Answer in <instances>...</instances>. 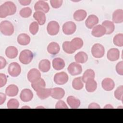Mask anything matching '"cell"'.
I'll use <instances>...</instances> for the list:
<instances>
[{
    "label": "cell",
    "instance_id": "6da1fadb",
    "mask_svg": "<svg viewBox=\"0 0 123 123\" xmlns=\"http://www.w3.org/2000/svg\"><path fill=\"white\" fill-rule=\"evenodd\" d=\"M16 12V6L12 1H6L0 6V17L5 18L7 16L12 15Z\"/></svg>",
    "mask_w": 123,
    "mask_h": 123
},
{
    "label": "cell",
    "instance_id": "7a4b0ae2",
    "mask_svg": "<svg viewBox=\"0 0 123 123\" xmlns=\"http://www.w3.org/2000/svg\"><path fill=\"white\" fill-rule=\"evenodd\" d=\"M0 31L4 36H11L14 32V26L9 21H3L0 24Z\"/></svg>",
    "mask_w": 123,
    "mask_h": 123
},
{
    "label": "cell",
    "instance_id": "3957f363",
    "mask_svg": "<svg viewBox=\"0 0 123 123\" xmlns=\"http://www.w3.org/2000/svg\"><path fill=\"white\" fill-rule=\"evenodd\" d=\"M33 58V52L29 49H25L22 51L19 55V60L24 64H28L31 62Z\"/></svg>",
    "mask_w": 123,
    "mask_h": 123
},
{
    "label": "cell",
    "instance_id": "277c9868",
    "mask_svg": "<svg viewBox=\"0 0 123 123\" xmlns=\"http://www.w3.org/2000/svg\"><path fill=\"white\" fill-rule=\"evenodd\" d=\"M91 54L94 58H102L105 54L104 47L100 44H95L91 48Z\"/></svg>",
    "mask_w": 123,
    "mask_h": 123
},
{
    "label": "cell",
    "instance_id": "5b68a950",
    "mask_svg": "<svg viewBox=\"0 0 123 123\" xmlns=\"http://www.w3.org/2000/svg\"><path fill=\"white\" fill-rule=\"evenodd\" d=\"M21 72L20 65L15 62L11 63L8 68V72L10 75L12 77H17L20 75Z\"/></svg>",
    "mask_w": 123,
    "mask_h": 123
},
{
    "label": "cell",
    "instance_id": "8992f818",
    "mask_svg": "<svg viewBox=\"0 0 123 123\" xmlns=\"http://www.w3.org/2000/svg\"><path fill=\"white\" fill-rule=\"evenodd\" d=\"M68 74L64 72L56 73L54 76V82L59 85H64L68 82Z\"/></svg>",
    "mask_w": 123,
    "mask_h": 123
},
{
    "label": "cell",
    "instance_id": "52a82bcc",
    "mask_svg": "<svg viewBox=\"0 0 123 123\" xmlns=\"http://www.w3.org/2000/svg\"><path fill=\"white\" fill-rule=\"evenodd\" d=\"M67 70L71 75L74 76L79 75L82 72V67L78 63L73 62L69 64Z\"/></svg>",
    "mask_w": 123,
    "mask_h": 123
},
{
    "label": "cell",
    "instance_id": "ba28073f",
    "mask_svg": "<svg viewBox=\"0 0 123 123\" xmlns=\"http://www.w3.org/2000/svg\"><path fill=\"white\" fill-rule=\"evenodd\" d=\"M62 31L66 35H71L74 34L76 29L75 24L72 21L65 23L62 25Z\"/></svg>",
    "mask_w": 123,
    "mask_h": 123
},
{
    "label": "cell",
    "instance_id": "9c48e42d",
    "mask_svg": "<svg viewBox=\"0 0 123 123\" xmlns=\"http://www.w3.org/2000/svg\"><path fill=\"white\" fill-rule=\"evenodd\" d=\"M48 33L50 36L56 35L59 32L60 25L59 23L55 21L49 22L47 27Z\"/></svg>",
    "mask_w": 123,
    "mask_h": 123
},
{
    "label": "cell",
    "instance_id": "30bf717a",
    "mask_svg": "<svg viewBox=\"0 0 123 123\" xmlns=\"http://www.w3.org/2000/svg\"><path fill=\"white\" fill-rule=\"evenodd\" d=\"M34 9L36 11H40L44 13H47L49 10V6L47 2L40 0L35 3Z\"/></svg>",
    "mask_w": 123,
    "mask_h": 123
},
{
    "label": "cell",
    "instance_id": "8fae6325",
    "mask_svg": "<svg viewBox=\"0 0 123 123\" xmlns=\"http://www.w3.org/2000/svg\"><path fill=\"white\" fill-rule=\"evenodd\" d=\"M41 78V73L36 68L31 69L27 74V79L28 81L33 83Z\"/></svg>",
    "mask_w": 123,
    "mask_h": 123
},
{
    "label": "cell",
    "instance_id": "7c38bea8",
    "mask_svg": "<svg viewBox=\"0 0 123 123\" xmlns=\"http://www.w3.org/2000/svg\"><path fill=\"white\" fill-rule=\"evenodd\" d=\"M120 54V51L118 49L111 48L108 51L107 57L109 61L114 62L119 59Z\"/></svg>",
    "mask_w": 123,
    "mask_h": 123
},
{
    "label": "cell",
    "instance_id": "4fadbf2b",
    "mask_svg": "<svg viewBox=\"0 0 123 123\" xmlns=\"http://www.w3.org/2000/svg\"><path fill=\"white\" fill-rule=\"evenodd\" d=\"M33 97V94L32 91L29 89H23L20 95L21 100L24 102H28L32 100Z\"/></svg>",
    "mask_w": 123,
    "mask_h": 123
},
{
    "label": "cell",
    "instance_id": "5bb4252c",
    "mask_svg": "<svg viewBox=\"0 0 123 123\" xmlns=\"http://www.w3.org/2000/svg\"><path fill=\"white\" fill-rule=\"evenodd\" d=\"M101 86L104 90L110 91L113 90L114 88L115 83L112 79L110 78H105L102 81Z\"/></svg>",
    "mask_w": 123,
    "mask_h": 123
},
{
    "label": "cell",
    "instance_id": "9a60e30c",
    "mask_svg": "<svg viewBox=\"0 0 123 123\" xmlns=\"http://www.w3.org/2000/svg\"><path fill=\"white\" fill-rule=\"evenodd\" d=\"M65 95V91L61 87H55L51 89L50 96L56 99H61L63 98Z\"/></svg>",
    "mask_w": 123,
    "mask_h": 123
},
{
    "label": "cell",
    "instance_id": "2e32d148",
    "mask_svg": "<svg viewBox=\"0 0 123 123\" xmlns=\"http://www.w3.org/2000/svg\"><path fill=\"white\" fill-rule=\"evenodd\" d=\"M98 23V17L94 15L91 14L88 16L85 21V25L88 29H92Z\"/></svg>",
    "mask_w": 123,
    "mask_h": 123
},
{
    "label": "cell",
    "instance_id": "e0dca14e",
    "mask_svg": "<svg viewBox=\"0 0 123 123\" xmlns=\"http://www.w3.org/2000/svg\"><path fill=\"white\" fill-rule=\"evenodd\" d=\"M106 34V29L105 27L101 25L95 26L91 31V34L95 37H102Z\"/></svg>",
    "mask_w": 123,
    "mask_h": 123
},
{
    "label": "cell",
    "instance_id": "ac0fdd59",
    "mask_svg": "<svg viewBox=\"0 0 123 123\" xmlns=\"http://www.w3.org/2000/svg\"><path fill=\"white\" fill-rule=\"evenodd\" d=\"M34 18L37 21L38 25H43L46 20V17L45 13L40 11H36L33 14Z\"/></svg>",
    "mask_w": 123,
    "mask_h": 123
},
{
    "label": "cell",
    "instance_id": "d6986e66",
    "mask_svg": "<svg viewBox=\"0 0 123 123\" xmlns=\"http://www.w3.org/2000/svg\"><path fill=\"white\" fill-rule=\"evenodd\" d=\"M112 21L116 24L123 22V10L122 9H117L113 12Z\"/></svg>",
    "mask_w": 123,
    "mask_h": 123
},
{
    "label": "cell",
    "instance_id": "ffe728a7",
    "mask_svg": "<svg viewBox=\"0 0 123 123\" xmlns=\"http://www.w3.org/2000/svg\"><path fill=\"white\" fill-rule=\"evenodd\" d=\"M19 91L18 87L17 86L14 84L10 85L5 89V93L7 96L12 97L16 96Z\"/></svg>",
    "mask_w": 123,
    "mask_h": 123
},
{
    "label": "cell",
    "instance_id": "44dd1931",
    "mask_svg": "<svg viewBox=\"0 0 123 123\" xmlns=\"http://www.w3.org/2000/svg\"><path fill=\"white\" fill-rule=\"evenodd\" d=\"M60 50V47L57 43L55 42H50L47 47L48 52L53 55L58 54Z\"/></svg>",
    "mask_w": 123,
    "mask_h": 123
},
{
    "label": "cell",
    "instance_id": "7402d4cb",
    "mask_svg": "<svg viewBox=\"0 0 123 123\" xmlns=\"http://www.w3.org/2000/svg\"><path fill=\"white\" fill-rule=\"evenodd\" d=\"M18 49L14 46L8 47L5 51V53L7 57L9 59H14L18 55Z\"/></svg>",
    "mask_w": 123,
    "mask_h": 123
},
{
    "label": "cell",
    "instance_id": "603a6c76",
    "mask_svg": "<svg viewBox=\"0 0 123 123\" xmlns=\"http://www.w3.org/2000/svg\"><path fill=\"white\" fill-rule=\"evenodd\" d=\"M64 61L61 58H55L52 60V66L55 70L59 71L65 67Z\"/></svg>",
    "mask_w": 123,
    "mask_h": 123
},
{
    "label": "cell",
    "instance_id": "cb8c5ba5",
    "mask_svg": "<svg viewBox=\"0 0 123 123\" xmlns=\"http://www.w3.org/2000/svg\"><path fill=\"white\" fill-rule=\"evenodd\" d=\"M17 40L19 44L25 46L29 44L30 42V37L27 34L22 33L18 36Z\"/></svg>",
    "mask_w": 123,
    "mask_h": 123
},
{
    "label": "cell",
    "instance_id": "d4e9b609",
    "mask_svg": "<svg viewBox=\"0 0 123 123\" xmlns=\"http://www.w3.org/2000/svg\"><path fill=\"white\" fill-rule=\"evenodd\" d=\"M50 62L47 59H43L40 61L38 64L39 69L43 73H46L49 71L50 69Z\"/></svg>",
    "mask_w": 123,
    "mask_h": 123
},
{
    "label": "cell",
    "instance_id": "484cf974",
    "mask_svg": "<svg viewBox=\"0 0 123 123\" xmlns=\"http://www.w3.org/2000/svg\"><path fill=\"white\" fill-rule=\"evenodd\" d=\"M37 92V95L38 97L42 99H45L50 96L51 94V89L50 88H42Z\"/></svg>",
    "mask_w": 123,
    "mask_h": 123
},
{
    "label": "cell",
    "instance_id": "4316f807",
    "mask_svg": "<svg viewBox=\"0 0 123 123\" xmlns=\"http://www.w3.org/2000/svg\"><path fill=\"white\" fill-rule=\"evenodd\" d=\"M67 102L71 108H78L80 105V101L74 96H70L67 98Z\"/></svg>",
    "mask_w": 123,
    "mask_h": 123
},
{
    "label": "cell",
    "instance_id": "83f0119b",
    "mask_svg": "<svg viewBox=\"0 0 123 123\" xmlns=\"http://www.w3.org/2000/svg\"><path fill=\"white\" fill-rule=\"evenodd\" d=\"M87 13L86 11L83 9H80L76 11L74 13V19L76 21H82L86 17Z\"/></svg>",
    "mask_w": 123,
    "mask_h": 123
},
{
    "label": "cell",
    "instance_id": "f1b7e54d",
    "mask_svg": "<svg viewBox=\"0 0 123 123\" xmlns=\"http://www.w3.org/2000/svg\"><path fill=\"white\" fill-rule=\"evenodd\" d=\"M74 60L77 63H84L88 60L87 54L84 51H80L76 54L74 56Z\"/></svg>",
    "mask_w": 123,
    "mask_h": 123
},
{
    "label": "cell",
    "instance_id": "f546056e",
    "mask_svg": "<svg viewBox=\"0 0 123 123\" xmlns=\"http://www.w3.org/2000/svg\"><path fill=\"white\" fill-rule=\"evenodd\" d=\"M102 25L106 29V34L110 35L113 32L115 29V25L114 23L109 20H105L102 23Z\"/></svg>",
    "mask_w": 123,
    "mask_h": 123
},
{
    "label": "cell",
    "instance_id": "4dcf8cb0",
    "mask_svg": "<svg viewBox=\"0 0 123 123\" xmlns=\"http://www.w3.org/2000/svg\"><path fill=\"white\" fill-rule=\"evenodd\" d=\"M95 74L94 71L91 69H87L84 72L82 77V79L83 82L86 83L88 80L90 79H94Z\"/></svg>",
    "mask_w": 123,
    "mask_h": 123
},
{
    "label": "cell",
    "instance_id": "1f68e13d",
    "mask_svg": "<svg viewBox=\"0 0 123 123\" xmlns=\"http://www.w3.org/2000/svg\"><path fill=\"white\" fill-rule=\"evenodd\" d=\"M72 48L75 50H77L82 48L83 46L84 42L83 40L79 37H75L70 41Z\"/></svg>",
    "mask_w": 123,
    "mask_h": 123
},
{
    "label": "cell",
    "instance_id": "d6a6232c",
    "mask_svg": "<svg viewBox=\"0 0 123 123\" xmlns=\"http://www.w3.org/2000/svg\"><path fill=\"white\" fill-rule=\"evenodd\" d=\"M97 88V83L94 79H90L86 82V89L88 92H93Z\"/></svg>",
    "mask_w": 123,
    "mask_h": 123
},
{
    "label": "cell",
    "instance_id": "836d02e7",
    "mask_svg": "<svg viewBox=\"0 0 123 123\" xmlns=\"http://www.w3.org/2000/svg\"><path fill=\"white\" fill-rule=\"evenodd\" d=\"M31 86L35 91H37L41 88L45 87L46 83L43 79L40 78L38 80L32 83Z\"/></svg>",
    "mask_w": 123,
    "mask_h": 123
},
{
    "label": "cell",
    "instance_id": "e575fe53",
    "mask_svg": "<svg viewBox=\"0 0 123 123\" xmlns=\"http://www.w3.org/2000/svg\"><path fill=\"white\" fill-rule=\"evenodd\" d=\"M72 87L75 90H79L83 88L84 86L83 82L81 77H78L75 78L72 81Z\"/></svg>",
    "mask_w": 123,
    "mask_h": 123
},
{
    "label": "cell",
    "instance_id": "d590c367",
    "mask_svg": "<svg viewBox=\"0 0 123 123\" xmlns=\"http://www.w3.org/2000/svg\"><path fill=\"white\" fill-rule=\"evenodd\" d=\"M113 44L118 47L123 46V34L122 33L116 35L113 39Z\"/></svg>",
    "mask_w": 123,
    "mask_h": 123
},
{
    "label": "cell",
    "instance_id": "8d00e7d4",
    "mask_svg": "<svg viewBox=\"0 0 123 123\" xmlns=\"http://www.w3.org/2000/svg\"><path fill=\"white\" fill-rule=\"evenodd\" d=\"M62 49L63 51L68 54H72L74 53L75 50L72 48L70 41H66L62 44Z\"/></svg>",
    "mask_w": 123,
    "mask_h": 123
},
{
    "label": "cell",
    "instance_id": "74e56055",
    "mask_svg": "<svg viewBox=\"0 0 123 123\" xmlns=\"http://www.w3.org/2000/svg\"><path fill=\"white\" fill-rule=\"evenodd\" d=\"M32 12V10L30 7H25L20 10V15L23 18H28L31 16Z\"/></svg>",
    "mask_w": 123,
    "mask_h": 123
},
{
    "label": "cell",
    "instance_id": "f35d334b",
    "mask_svg": "<svg viewBox=\"0 0 123 123\" xmlns=\"http://www.w3.org/2000/svg\"><path fill=\"white\" fill-rule=\"evenodd\" d=\"M115 98L119 100H122L123 97V86L121 85L118 86L115 90L114 93Z\"/></svg>",
    "mask_w": 123,
    "mask_h": 123
},
{
    "label": "cell",
    "instance_id": "ab89813d",
    "mask_svg": "<svg viewBox=\"0 0 123 123\" xmlns=\"http://www.w3.org/2000/svg\"><path fill=\"white\" fill-rule=\"evenodd\" d=\"M19 106V102L15 98H12L9 100L7 104V107L9 109H17Z\"/></svg>",
    "mask_w": 123,
    "mask_h": 123
},
{
    "label": "cell",
    "instance_id": "60d3db41",
    "mask_svg": "<svg viewBox=\"0 0 123 123\" xmlns=\"http://www.w3.org/2000/svg\"><path fill=\"white\" fill-rule=\"evenodd\" d=\"M38 24L37 22H33L29 25V31L33 35H35L38 31Z\"/></svg>",
    "mask_w": 123,
    "mask_h": 123
},
{
    "label": "cell",
    "instance_id": "b9f144b4",
    "mask_svg": "<svg viewBox=\"0 0 123 123\" xmlns=\"http://www.w3.org/2000/svg\"><path fill=\"white\" fill-rule=\"evenodd\" d=\"M62 0H50V3L51 6L54 9L60 8L62 4Z\"/></svg>",
    "mask_w": 123,
    "mask_h": 123
},
{
    "label": "cell",
    "instance_id": "7bdbcfd3",
    "mask_svg": "<svg viewBox=\"0 0 123 123\" xmlns=\"http://www.w3.org/2000/svg\"><path fill=\"white\" fill-rule=\"evenodd\" d=\"M116 71L117 74L120 75H123V62H119L116 66Z\"/></svg>",
    "mask_w": 123,
    "mask_h": 123
},
{
    "label": "cell",
    "instance_id": "ee69618b",
    "mask_svg": "<svg viewBox=\"0 0 123 123\" xmlns=\"http://www.w3.org/2000/svg\"><path fill=\"white\" fill-rule=\"evenodd\" d=\"M55 108L56 109H68V107L66 103L62 100H59L56 104Z\"/></svg>",
    "mask_w": 123,
    "mask_h": 123
},
{
    "label": "cell",
    "instance_id": "f6af8a7d",
    "mask_svg": "<svg viewBox=\"0 0 123 123\" xmlns=\"http://www.w3.org/2000/svg\"><path fill=\"white\" fill-rule=\"evenodd\" d=\"M7 77L4 74H0V87L4 86L7 83Z\"/></svg>",
    "mask_w": 123,
    "mask_h": 123
},
{
    "label": "cell",
    "instance_id": "bcb514c9",
    "mask_svg": "<svg viewBox=\"0 0 123 123\" xmlns=\"http://www.w3.org/2000/svg\"><path fill=\"white\" fill-rule=\"evenodd\" d=\"M7 64L6 60L2 56L0 57V69H2L4 68Z\"/></svg>",
    "mask_w": 123,
    "mask_h": 123
},
{
    "label": "cell",
    "instance_id": "7dc6e473",
    "mask_svg": "<svg viewBox=\"0 0 123 123\" xmlns=\"http://www.w3.org/2000/svg\"><path fill=\"white\" fill-rule=\"evenodd\" d=\"M6 95L0 92V105H2L5 101L6 100Z\"/></svg>",
    "mask_w": 123,
    "mask_h": 123
},
{
    "label": "cell",
    "instance_id": "c3c4849f",
    "mask_svg": "<svg viewBox=\"0 0 123 123\" xmlns=\"http://www.w3.org/2000/svg\"><path fill=\"white\" fill-rule=\"evenodd\" d=\"M19 2L22 5L26 6V5H29L31 2V0H19Z\"/></svg>",
    "mask_w": 123,
    "mask_h": 123
},
{
    "label": "cell",
    "instance_id": "681fc988",
    "mask_svg": "<svg viewBox=\"0 0 123 123\" xmlns=\"http://www.w3.org/2000/svg\"><path fill=\"white\" fill-rule=\"evenodd\" d=\"M88 108H100V107L97 103H92L88 106Z\"/></svg>",
    "mask_w": 123,
    "mask_h": 123
},
{
    "label": "cell",
    "instance_id": "f907efd6",
    "mask_svg": "<svg viewBox=\"0 0 123 123\" xmlns=\"http://www.w3.org/2000/svg\"><path fill=\"white\" fill-rule=\"evenodd\" d=\"M104 108H113V107L110 104H108V105H106Z\"/></svg>",
    "mask_w": 123,
    "mask_h": 123
},
{
    "label": "cell",
    "instance_id": "816d5d0a",
    "mask_svg": "<svg viewBox=\"0 0 123 123\" xmlns=\"http://www.w3.org/2000/svg\"><path fill=\"white\" fill-rule=\"evenodd\" d=\"M22 108H30V107L28 106H25V107L24 106V107H22Z\"/></svg>",
    "mask_w": 123,
    "mask_h": 123
}]
</instances>
